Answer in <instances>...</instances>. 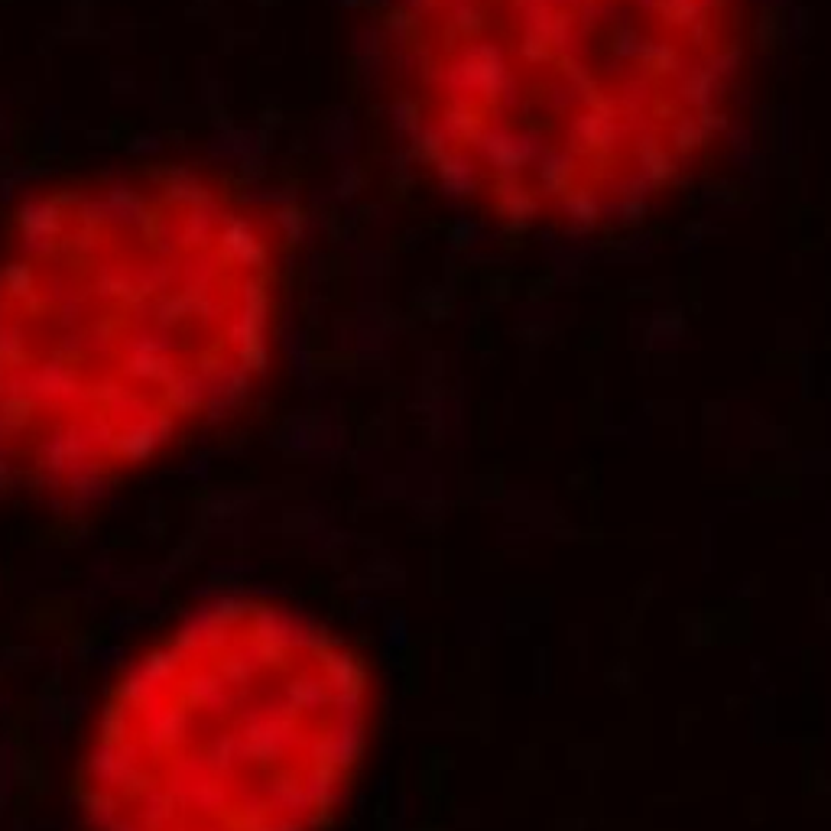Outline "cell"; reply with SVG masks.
Returning <instances> with one entry per match:
<instances>
[{"instance_id": "1", "label": "cell", "mask_w": 831, "mask_h": 831, "mask_svg": "<svg viewBox=\"0 0 831 831\" xmlns=\"http://www.w3.org/2000/svg\"><path fill=\"white\" fill-rule=\"evenodd\" d=\"M270 299L257 215L192 172L29 201L0 247V481L78 501L231 409Z\"/></svg>"}, {"instance_id": "2", "label": "cell", "mask_w": 831, "mask_h": 831, "mask_svg": "<svg viewBox=\"0 0 831 831\" xmlns=\"http://www.w3.org/2000/svg\"><path fill=\"white\" fill-rule=\"evenodd\" d=\"M364 672L315 620L201 607L114 682L78 770L88 831H321L351 779Z\"/></svg>"}, {"instance_id": "3", "label": "cell", "mask_w": 831, "mask_h": 831, "mask_svg": "<svg viewBox=\"0 0 831 831\" xmlns=\"http://www.w3.org/2000/svg\"><path fill=\"white\" fill-rule=\"evenodd\" d=\"M711 0H425L445 143L533 199L636 192L679 150Z\"/></svg>"}]
</instances>
